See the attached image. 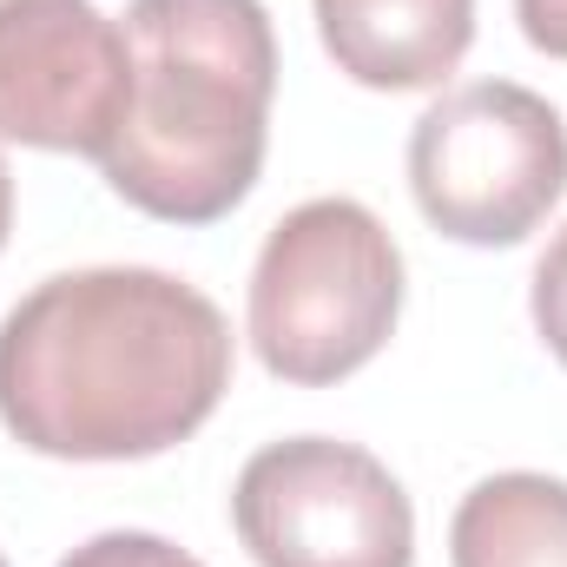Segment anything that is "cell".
<instances>
[{"label":"cell","mask_w":567,"mask_h":567,"mask_svg":"<svg viewBox=\"0 0 567 567\" xmlns=\"http://www.w3.org/2000/svg\"><path fill=\"white\" fill-rule=\"evenodd\" d=\"M225 390L231 323L172 271H60L0 317V423L53 462L165 455L212 423Z\"/></svg>","instance_id":"obj_1"},{"label":"cell","mask_w":567,"mask_h":567,"mask_svg":"<svg viewBox=\"0 0 567 567\" xmlns=\"http://www.w3.org/2000/svg\"><path fill=\"white\" fill-rule=\"evenodd\" d=\"M133 106L106 185L165 225H218L265 172L278 33L265 0H133Z\"/></svg>","instance_id":"obj_2"},{"label":"cell","mask_w":567,"mask_h":567,"mask_svg":"<svg viewBox=\"0 0 567 567\" xmlns=\"http://www.w3.org/2000/svg\"><path fill=\"white\" fill-rule=\"evenodd\" d=\"M403 317V251L357 198H310L284 212L251 265V350L297 383L330 390L357 377Z\"/></svg>","instance_id":"obj_3"},{"label":"cell","mask_w":567,"mask_h":567,"mask_svg":"<svg viewBox=\"0 0 567 567\" xmlns=\"http://www.w3.org/2000/svg\"><path fill=\"white\" fill-rule=\"evenodd\" d=\"M410 192L455 245H522L567 192V120L515 80L455 86L410 133Z\"/></svg>","instance_id":"obj_4"},{"label":"cell","mask_w":567,"mask_h":567,"mask_svg":"<svg viewBox=\"0 0 567 567\" xmlns=\"http://www.w3.org/2000/svg\"><path fill=\"white\" fill-rule=\"evenodd\" d=\"M231 528L258 567H410L416 508L357 442L284 435L238 468Z\"/></svg>","instance_id":"obj_5"},{"label":"cell","mask_w":567,"mask_h":567,"mask_svg":"<svg viewBox=\"0 0 567 567\" xmlns=\"http://www.w3.org/2000/svg\"><path fill=\"white\" fill-rule=\"evenodd\" d=\"M133 106L126 27L93 0L0 7V140L106 158Z\"/></svg>","instance_id":"obj_6"},{"label":"cell","mask_w":567,"mask_h":567,"mask_svg":"<svg viewBox=\"0 0 567 567\" xmlns=\"http://www.w3.org/2000/svg\"><path fill=\"white\" fill-rule=\"evenodd\" d=\"M310 13L337 73L370 93L442 86L475 40V0H310Z\"/></svg>","instance_id":"obj_7"},{"label":"cell","mask_w":567,"mask_h":567,"mask_svg":"<svg viewBox=\"0 0 567 567\" xmlns=\"http://www.w3.org/2000/svg\"><path fill=\"white\" fill-rule=\"evenodd\" d=\"M455 567H567V482L508 468L475 482L449 522Z\"/></svg>","instance_id":"obj_8"},{"label":"cell","mask_w":567,"mask_h":567,"mask_svg":"<svg viewBox=\"0 0 567 567\" xmlns=\"http://www.w3.org/2000/svg\"><path fill=\"white\" fill-rule=\"evenodd\" d=\"M60 567H205L192 561L178 542H165V535H145V528H113V535H93V542H80L73 555Z\"/></svg>","instance_id":"obj_9"},{"label":"cell","mask_w":567,"mask_h":567,"mask_svg":"<svg viewBox=\"0 0 567 567\" xmlns=\"http://www.w3.org/2000/svg\"><path fill=\"white\" fill-rule=\"evenodd\" d=\"M528 310H535V330H542L548 357L567 370V225L548 238V251H542V265H535Z\"/></svg>","instance_id":"obj_10"},{"label":"cell","mask_w":567,"mask_h":567,"mask_svg":"<svg viewBox=\"0 0 567 567\" xmlns=\"http://www.w3.org/2000/svg\"><path fill=\"white\" fill-rule=\"evenodd\" d=\"M515 20H522L535 53L567 60V0H515Z\"/></svg>","instance_id":"obj_11"},{"label":"cell","mask_w":567,"mask_h":567,"mask_svg":"<svg viewBox=\"0 0 567 567\" xmlns=\"http://www.w3.org/2000/svg\"><path fill=\"white\" fill-rule=\"evenodd\" d=\"M7 225H13V172H7V152H0V251H7Z\"/></svg>","instance_id":"obj_12"},{"label":"cell","mask_w":567,"mask_h":567,"mask_svg":"<svg viewBox=\"0 0 567 567\" xmlns=\"http://www.w3.org/2000/svg\"><path fill=\"white\" fill-rule=\"evenodd\" d=\"M0 7H13V0H0Z\"/></svg>","instance_id":"obj_13"},{"label":"cell","mask_w":567,"mask_h":567,"mask_svg":"<svg viewBox=\"0 0 567 567\" xmlns=\"http://www.w3.org/2000/svg\"><path fill=\"white\" fill-rule=\"evenodd\" d=\"M0 567H7V555H0Z\"/></svg>","instance_id":"obj_14"}]
</instances>
